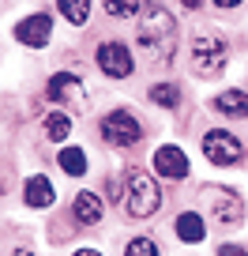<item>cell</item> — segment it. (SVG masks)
I'll return each mask as SVG.
<instances>
[{
    "label": "cell",
    "instance_id": "obj_1",
    "mask_svg": "<svg viewBox=\"0 0 248 256\" xmlns=\"http://www.w3.org/2000/svg\"><path fill=\"white\" fill-rule=\"evenodd\" d=\"M177 23H173V16L169 12H162V8H151V12H143V19H139V34H136V42H139V49H143L151 60H169L173 56V46H177Z\"/></svg>",
    "mask_w": 248,
    "mask_h": 256
},
{
    "label": "cell",
    "instance_id": "obj_2",
    "mask_svg": "<svg viewBox=\"0 0 248 256\" xmlns=\"http://www.w3.org/2000/svg\"><path fill=\"white\" fill-rule=\"evenodd\" d=\"M124 192H128V215L132 218L154 215L158 204H162V192H158V184H154V177L143 174V170H128V177H124Z\"/></svg>",
    "mask_w": 248,
    "mask_h": 256
},
{
    "label": "cell",
    "instance_id": "obj_3",
    "mask_svg": "<svg viewBox=\"0 0 248 256\" xmlns=\"http://www.w3.org/2000/svg\"><path fill=\"white\" fill-rule=\"evenodd\" d=\"M226 60H230V46H226L218 34H196V38H192V64H196V76L215 80V76H222Z\"/></svg>",
    "mask_w": 248,
    "mask_h": 256
},
{
    "label": "cell",
    "instance_id": "obj_4",
    "mask_svg": "<svg viewBox=\"0 0 248 256\" xmlns=\"http://www.w3.org/2000/svg\"><path fill=\"white\" fill-rule=\"evenodd\" d=\"M203 154H207V162H215V166H237L245 147H241V140L233 136V132L211 128L207 136H203Z\"/></svg>",
    "mask_w": 248,
    "mask_h": 256
},
{
    "label": "cell",
    "instance_id": "obj_5",
    "mask_svg": "<svg viewBox=\"0 0 248 256\" xmlns=\"http://www.w3.org/2000/svg\"><path fill=\"white\" fill-rule=\"evenodd\" d=\"M102 136L109 140V144H117V147H132V144L143 140V128H139V120L132 117L128 110H117V113H109V117H102Z\"/></svg>",
    "mask_w": 248,
    "mask_h": 256
},
{
    "label": "cell",
    "instance_id": "obj_6",
    "mask_svg": "<svg viewBox=\"0 0 248 256\" xmlns=\"http://www.w3.org/2000/svg\"><path fill=\"white\" fill-rule=\"evenodd\" d=\"M49 98L64 102L68 110H87V90H83V80L75 72H56L49 80Z\"/></svg>",
    "mask_w": 248,
    "mask_h": 256
},
{
    "label": "cell",
    "instance_id": "obj_7",
    "mask_svg": "<svg viewBox=\"0 0 248 256\" xmlns=\"http://www.w3.org/2000/svg\"><path fill=\"white\" fill-rule=\"evenodd\" d=\"M98 68H102L105 76H113V80H124V76H132V53L124 42H102L98 46Z\"/></svg>",
    "mask_w": 248,
    "mask_h": 256
},
{
    "label": "cell",
    "instance_id": "obj_8",
    "mask_svg": "<svg viewBox=\"0 0 248 256\" xmlns=\"http://www.w3.org/2000/svg\"><path fill=\"white\" fill-rule=\"evenodd\" d=\"M49 34H53V19L45 16V12H38V16H26L15 23V42L26 49H41L49 46Z\"/></svg>",
    "mask_w": 248,
    "mask_h": 256
},
{
    "label": "cell",
    "instance_id": "obj_9",
    "mask_svg": "<svg viewBox=\"0 0 248 256\" xmlns=\"http://www.w3.org/2000/svg\"><path fill=\"white\" fill-rule=\"evenodd\" d=\"M211 204H215V218L226 226H237L241 218H245V204H241V196L233 188H207Z\"/></svg>",
    "mask_w": 248,
    "mask_h": 256
},
{
    "label": "cell",
    "instance_id": "obj_10",
    "mask_svg": "<svg viewBox=\"0 0 248 256\" xmlns=\"http://www.w3.org/2000/svg\"><path fill=\"white\" fill-rule=\"evenodd\" d=\"M154 170H158L162 177H169V181H181V177H188V158H184L181 147H158L154 151Z\"/></svg>",
    "mask_w": 248,
    "mask_h": 256
},
{
    "label": "cell",
    "instance_id": "obj_11",
    "mask_svg": "<svg viewBox=\"0 0 248 256\" xmlns=\"http://www.w3.org/2000/svg\"><path fill=\"white\" fill-rule=\"evenodd\" d=\"M56 200V188H53V181L49 177H26V184H23V204L26 208H49V204Z\"/></svg>",
    "mask_w": 248,
    "mask_h": 256
},
{
    "label": "cell",
    "instance_id": "obj_12",
    "mask_svg": "<svg viewBox=\"0 0 248 256\" xmlns=\"http://www.w3.org/2000/svg\"><path fill=\"white\" fill-rule=\"evenodd\" d=\"M72 215L79 218V226H98L102 222V200H98L94 192H79L72 204Z\"/></svg>",
    "mask_w": 248,
    "mask_h": 256
},
{
    "label": "cell",
    "instance_id": "obj_13",
    "mask_svg": "<svg viewBox=\"0 0 248 256\" xmlns=\"http://www.w3.org/2000/svg\"><path fill=\"white\" fill-rule=\"evenodd\" d=\"M215 110L226 117H248V94L245 90H222L215 98Z\"/></svg>",
    "mask_w": 248,
    "mask_h": 256
},
{
    "label": "cell",
    "instance_id": "obj_14",
    "mask_svg": "<svg viewBox=\"0 0 248 256\" xmlns=\"http://www.w3.org/2000/svg\"><path fill=\"white\" fill-rule=\"evenodd\" d=\"M177 238L188 241V245H196V241L207 238V226H203V218L196 215V211H184L181 218H177Z\"/></svg>",
    "mask_w": 248,
    "mask_h": 256
},
{
    "label": "cell",
    "instance_id": "obj_15",
    "mask_svg": "<svg viewBox=\"0 0 248 256\" xmlns=\"http://www.w3.org/2000/svg\"><path fill=\"white\" fill-rule=\"evenodd\" d=\"M56 12H60L72 26H83L87 16H90V0H56Z\"/></svg>",
    "mask_w": 248,
    "mask_h": 256
},
{
    "label": "cell",
    "instance_id": "obj_16",
    "mask_svg": "<svg viewBox=\"0 0 248 256\" xmlns=\"http://www.w3.org/2000/svg\"><path fill=\"white\" fill-rule=\"evenodd\" d=\"M56 162H60V170H64V174H72V177L87 174V154H83L79 147H64Z\"/></svg>",
    "mask_w": 248,
    "mask_h": 256
},
{
    "label": "cell",
    "instance_id": "obj_17",
    "mask_svg": "<svg viewBox=\"0 0 248 256\" xmlns=\"http://www.w3.org/2000/svg\"><path fill=\"white\" fill-rule=\"evenodd\" d=\"M68 132H72V120H68V113H49V117H45V136L53 140V144L68 140Z\"/></svg>",
    "mask_w": 248,
    "mask_h": 256
},
{
    "label": "cell",
    "instance_id": "obj_18",
    "mask_svg": "<svg viewBox=\"0 0 248 256\" xmlns=\"http://www.w3.org/2000/svg\"><path fill=\"white\" fill-rule=\"evenodd\" d=\"M102 4H105V12H109V16L128 19V16H136V12H139V4H143V0H102Z\"/></svg>",
    "mask_w": 248,
    "mask_h": 256
},
{
    "label": "cell",
    "instance_id": "obj_19",
    "mask_svg": "<svg viewBox=\"0 0 248 256\" xmlns=\"http://www.w3.org/2000/svg\"><path fill=\"white\" fill-rule=\"evenodd\" d=\"M177 98H181V90H177L173 83H158V87H151V102L154 106H177Z\"/></svg>",
    "mask_w": 248,
    "mask_h": 256
},
{
    "label": "cell",
    "instance_id": "obj_20",
    "mask_svg": "<svg viewBox=\"0 0 248 256\" xmlns=\"http://www.w3.org/2000/svg\"><path fill=\"white\" fill-rule=\"evenodd\" d=\"M124 256H158V245L151 238H136V241H128V252Z\"/></svg>",
    "mask_w": 248,
    "mask_h": 256
},
{
    "label": "cell",
    "instance_id": "obj_21",
    "mask_svg": "<svg viewBox=\"0 0 248 256\" xmlns=\"http://www.w3.org/2000/svg\"><path fill=\"white\" fill-rule=\"evenodd\" d=\"M218 256H248V248H241V245H222V248H218Z\"/></svg>",
    "mask_w": 248,
    "mask_h": 256
},
{
    "label": "cell",
    "instance_id": "obj_22",
    "mask_svg": "<svg viewBox=\"0 0 248 256\" xmlns=\"http://www.w3.org/2000/svg\"><path fill=\"white\" fill-rule=\"evenodd\" d=\"M215 4H218V8H226V12H230V8H237L241 0H215Z\"/></svg>",
    "mask_w": 248,
    "mask_h": 256
},
{
    "label": "cell",
    "instance_id": "obj_23",
    "mask_svg": "<svg viewBox=\"0 0 248 256\" xmlns=\"http://www.w3.org/2000/svg\"><path fill=\"white\" fill-rule=\"evenodd\" d=\"M72 256H102L98 248H79V252H72Z\"/></svg>",
    "mask_w": 248,
    "mask_h": 256
},
{
    "label": "cell",
    "instance_id": "obj_24",
    "mask_svg": "<svg viewBox=\"0 0 248 256\" xmlns=\"http://www.w3.org/2000/svg\"><path fill=\"white\" fill-rule=\"evenodd\" d=\"M203 0H184V8H200Z\"/></svg>",
    "mask_w": 248,
    "mask_h": 256
},
{
    "label": "cell",
    "instance_id": "obj_25",
    "mask_svg": "<svg viewBox=\"0 0 248 256\" xmlns=\"http://www.w3.org/2000/svg\"><path fill=\"white\" fill-rule=\"evenodd\" d=\"M19 256H26V252H19Z\"/></svg>",
    "mask_w": 248,
    "mask_h": 256
}]
</instances>
